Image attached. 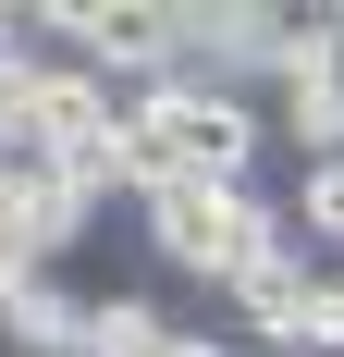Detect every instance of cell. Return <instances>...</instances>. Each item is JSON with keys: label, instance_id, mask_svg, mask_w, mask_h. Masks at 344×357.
<instances>
[{"label": "cell", "instance_id": "obj_5", "mask_svg": "<svg viewBox=\"0 0 344 357\" xmlns=\"http://www.w3.org/2000/svg\"><path fill=\"white\" fill-rule=\"evenodd\" d=\"M258 111H271V148H295V173L308 160H344V74H295Z\"/></svg>", "mask_w": 344, "mask_h": 357}, {"label": "cell", "instance_id": "obj_10", "mask_svg": "<svg viewBox=\"0 0 344 357\" xmlns=\"http://www.w3.org/2000/svg\"><path fill=\"white\" fill-rule=\"evenodd\" d=\"M332 296H344V259H332Z\"/></svg>", "mask_w": 344, "mask_h": 357}, {"label": "cell", "instance_id": "obj_2", "mask_svg": "<svg viewBox=\"0 0 344 357\" xmlns=\"http://www.w3.org/2000/svg\"><path fill=\"white\" fill-rule=\"evenodd\" d=\"M221 308H234L246 345H271V357H344V296H332V259L320 247H271Z\"/></svg>", "mask_w": 344, "mask_h": 357}, {"label": "cell", "instance_id": "obj_7", "mask_svg": "<svg viewBox=\"0 0 344 357\" xmlns=\"http://www.w3.org/2000/svg\"><path fill=\"white\" fill-rule=\"evenodd\" d=\"M283 222H295V247L344 259V160H308V173H295V197H283Z\"/></svg>", "mask_w": 344, "mask_h": 357}, {"label": "cell", "instance_id": "obj_9", "mask_svg": "<svg viewBox=\"0 0 344 357\" xmlns=\"http://www.w3.org/2000/svg\"><path fill=\"white\" fill-rule=\"evenodd\" d=\"M160 357H234V333H185V321H172V345Z\"/></svg>", "mask_w": 344, "mask_h": 357}, {"label": "cell", "instance_id": "obj_6", "mask_svg": "<svg viewBox=\"0 0 344 357\" xmlns=\"http://www.w3.org/2000/svg\"><path fill=\"white\" fill-rule=\"evenodd\" d=\"M160 345H172V308H160V296H86L74 357H160Z\"/></svg>", "mask_w": 344, "mask_h": 357}, {"label": "cell", "instance_id": "obj_3", "mask_svg": "<svg viewBox=\"0 0 344 357\" xmlns=\"http://www.w3.org/2000/svg\"><path fill=\"white\" fill-rule=\"evenodd\" d=\"M99 234V197L49 160H0V259H37V271H62L74 247Z\"/></svg>", "mask_w": 344, "mask_h": 357}, {"label": "cell", "instance_id": "obj_1", "mask_svg": "<svg viewBox=\"0 0 344 357\" xmlns=\"http://www.w3.org/2000/svg\"><path fill=\"white\" fill-rule=\"evenodd\" d=\"M136 222H148V247H160V271H185L209 296H234L271 247H295V222L258 185H160V197H136Z\"/></svg>", "mask_w": 344, "mask_h": 357}, {"label": "cell", "instance_id": "obj_4", "mask_svg": "<svg viewBox=\"0 0 344 357\" xmlns=\"http://www.w3.org/2000/svg\"><path fill=\"white\" fill-rule=\"evenodd\" d=\"M74 333H86V296L37 259H0V357H74Z\"/></svg>", "mask_w": 344, "mask_h": 357}, {"label": "cell", "instance_id": "obj_8", "mask_svg": "<svg viewBox=\"0 0 344 357\" xmlns=\"http://www.w3.org/2000/svg\"><path fill=\"white\" fill-rule=\"evenodd\" d=\"M37 74H49V62H0V160L37 148Z\"/></svg>", "mask_w": 344, "mask_h": 357}]
</instances>
